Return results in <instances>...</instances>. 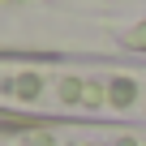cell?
Returning <instances> with one entry per match:
<instances>
[{
  "mask_svg": "<svg viewBox=\"0 0 146 146\" xmlns=\"http://www.w3.org/2000/svg\"><path fill=\"white\" fill-rule=\"evenodd\" d=\"M43 90H47V78L35 73V69H26V73H17V78L5 82V95H13V99H22V103H35Z\"/></svg>",
  "mask_w": 146,
  "mask_h": 146,
  "instance_id": "1",
  "label": "cell"
}]
</instances>
